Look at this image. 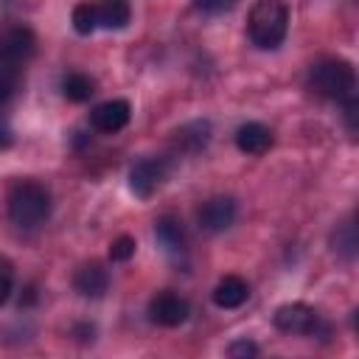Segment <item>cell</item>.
Instances as JSON below:
<instances>
[{
	"label": "cell",
	"mask_w": 359,
	"mask_h": 359,
	"mask_svg": "<svg viewBox=\"0 0 359 359\" xmlns=\"http://www.w3.org/2000/svg\"><path fill=\"white\" fill-rule=\"evenodd\" d=\"M129 115H132L129 101L112 98V101L98 104V107L90 112V123H93V129H98V132H104V135H115V132H121V129L129 123Z\"/></svg>",
	"instance_id": "10"
},
{
	"label": "cell",
	"mask_w": 359,
	"mask_h": 359,
	"mask_svg": "<svg viewBox=\"0 0 359 359\" xmlns=\"http://www.w3.org/2000/svg\"><path fill=\"white\" fill-rule=\"evenodd\" d=\"M8 297H11V278H8V272H0V306Z\"/></svg>",
	"instance_id": "23"
},
{
	"label": "cell",
	"mask_w": 359,
	"mask_h": 359,
	"mask_svg": "<svg viewBox=\"0 0 359 359\" xmlns=\"http://www.w3.org/2000/svg\"><path fill=\"white\" fill-rule=\"evenodd\" d=\"M306 84L314 95L342 104L356 95V70L345 59H320L309 67Z\"/></svg>",
	"instance_id": "1"
},
{
	"label": "cell",
	"mask_w": 359,
	"mask_h": 359,
	"mask_svg": "<svg viewBox=\"0 0 359 359\" xmlns=\"http://www.w3.org/2000/svg\"><path fill=\"white\" fill-rule=\"evenodd\" d=\"M95 8H98V28L118 31L129 25L132 8L126 0H104V3H95Z\"/></svg>",
	"instance_id": "14"
},
{
	"label": "cell",
	"mask_w": 359,
	"mask_h": 359,
	"mask_svg": "<svg viewBox=\"0 0 359 359\" xmlns=\"http://www.w3.org/2000/svg\"><path fill=\"white\" fill-rule=\"evenodd\" d=\"M188 314H191L188 300L180 297V294H174V292H160V294H154L151 303H149V320L157 323V325H163V328H177V325H182V323L188 320Z\"/></svg>",
	"instance_id": "7"
},
{
	"label": "cell",
	"mask_w": 359,
	"mask_h": 359,
	"mask_svg": "<svg viewBox=\"0 0 359 359\" xmlns=\"http://www.w3.org/2000/svg\"><path fill=\"white\" fill-rule=\"evenodd\" d=\"M95 93V81L87 76V73H67L62 79V95L73 104H84L90 101Z\"/></svg>",
	"instance_id": "16"
},
{
	"label": "cell",
	"mask_w": 359,
	"mask_h": 359,
	"mask_svg": "<svg viewBox=\"0 0 359 359\" xmlns=\"http://www.w3.org/2000/svg\"><path fill=\"white\" fill-rule=\"evenodd\" d=\"M70 20H73L76 34H81V36L93 34V31L98 28V8H95V3H79V6L73 8Z\"/></svg>",
	"instance_id": "17"
},
{
	"label": "cell",
	"mask_w": 359,
	"mask_h": 359,
	"mask_svg": "<svg viewBox=\"0 0 359 359\" xmlns=\"http://www.w3.org/2000/svg\"><path fill=\"white\" fill-rule=\"evenodd\" d=\"M334 250L342 252L345 258H353L356 255V230H353V222H345L334 233Z\"/></svg>",
	"instance_id": "19"
},
{
	"label": "cell",
	"mask_w": 359,
	"mask_h": 359,
	"mask_svg": "<svg viewBox=\"0 0 359 359\" xmlns=\"http://www.w3.org/2000/svg\"><path fill=\"white\" fill-rule=\"evenodd\" d=\"M36 50V36L25 25H8L0 31V65L25 67V62Z\"/></svg>",
	"instance_id": "5"
},
{
	"label": "cell",
	"mask_w": 359,
	"mask_h": 359,
	"mask_svg": "<svg viewBox=\"0 0 359 359\" xmlns=\"http://www.w3.org/2000/svg\"><path fill=\"white\" fill-rule=\"evenodd\" d=\"M177 146L182 149V151H199V149H205L208 146V140H210V123L208 121H191V123H185L182 129H177Z\"/></svg>",
	"instance_id": "15"
},
{
	"label": "cell",
	"mask_w": 359,
	"mask_h": 359,
	"mask_svg": "<svg viewBox=\"0 0 359 359\" xmlns=\"http://www.w3.org/2000/svg\"><path fill=\"white\" fill-rule=\"evenodd\" d=\"M135 238L132 236H118L112 244H109V258L112 261H129L135 255Z\"/></svg>",
	"instance_id": "20"
},
{
	"label": "cell",
	"mask_w": 359,
	"mask_h": 359,
	"mask_svg": "<svg viewBox=\"0 0 359 359\" xmlns=\"http://www.w3.org/2000/svg\"><path fill=\"white\" fill-rule=\"evenodd\" d=\"M236 3H238V0H194L196 11H202V14H224V11H230Z\"/></svg>",
	"instance_id": "21"
},
{
	"label": "cell",
	"mask_w": 359,
	"mask_h": 359,
	"mask_svg": "<svg viewBox=\"0 0 359 359\" xmlns=\"http://www.w3.org/2000/svg\"><path fill=\"white\" fill-rule=\"evenodd\" d=\"M154 238L174 258H180V255L188 252V230H185V224H182L180 216H171V213L160 216L154 222Z\"/></svg>",
	"instance_id": "9"
},
{
	"label": "cell",
	"mask_w": 359,
	"mask_h": 359,
	"mask_svg": "<svg viewBox=\"0 0 359 359\" xmlns=\"http://www.w3.org/2000/svg\"><path fill=\"white\" fill-rule=\"evenodd\" d=\"M20 81H22V67L0 65V109H3L14 95H17Z\"/></svg>",
	"instance_id": "18"
},
{
	"label": "cell",
	"mask_w": 359,
	"mask_h": 359,
	"mask_svg": "<svg viewBox=\"0 0 359 359\" xmlns=\"http://www.w3.org/2000/svg\"><path fill=\"white\" fill-rule=\"evenodd\" d=\"M196 222L205 233H222L236 222V202L230 196H213L199 208Z\"/></svg>",
	"instance_id": "8"
},
{
	"label": "cell",
	"mask_w": 359,
	"mask_h": 359,
	"mask_svg": "<svg viewBox=\"0 0 359 359\" xmlns=\"http://www.w3.org/2000/svg\"><path fill=\"white\" fill-rule=\"evenodd\" d=\"M50 191L34 180H22L8 194V219L20 230H36L50 216Z\"/></svg>",
	"instance_id": "2"
},
{
	"label": "cell",
	"mask_w": 359,
	"mask_h": 359,
	"mask_svg": "<svg viewBox=\"0 0 359 359\" xmlns=\"http://www.w3.org/2000/svg\"><path fill=\"white\" fill-rule=\"evenodd\" d=\"M289 31V8L280 0H258L247 17V36L255 48L272 50L286 39Z\"/></svg>",
	"instance_id": "3"
},
{
	"label": "cell",
	"mask_w": 359,
	"mask_h": 359,
	"mask_svg": "<svg viewBox=\"0 0 359 359\" xmlns=\"http://www.w3.org/2000/svg\"><path fill=\"white\" fill-rule=\"evenodd\" d=\"M250 297V286L238 275H224L213 289V303L219 309H238Z\"/></svg>",
	"instance_id": "13"
},
{
	"label": "cell",
	"mask_w": 359,
	"mask_h": 359,
	"mask_svg": "<svg viewBox=\"0 0 359 359\" xmlns=\"http://www.w3.org/2000/svg\"><path fill=\"white\" fill-rule=\"evenodd\" d=\"M236 146L244 154H264L272 146V129L258 121H247L236 129Z\"/></svg>",
	"instance_id": "12"
},
{
	"label": "cell",
	"mask_w": 359,
	"mask_h": 359,
	"mask_svg": "<svg viewBox=\"0 0 359 359\" xmlns=\"http://www.w3.org/2000/svg\"><path fill=\"white\" fill-rule=\"evenodd\" d=\"M6 146H11V129L6 123H0V149H6Z\"/></svg>",
	"instance_id": "24"
},
{
	"label": "cell",
	"mask_w": 359,
	"mask_h": 359,
	"mask_svg": "<svg viewBox=\"0 0 359 359\" xmlns=\"http://www.w3.org/2000/svg\"><path fill=\"white\" fill-rule=\"evenodd\" d=\"M275 328L283 334H303V337H317V334H328V328L323 325L320 314L306 306V303H286L280 309H275L272 317Z\"/></svg>",
	"instance_id": "4"
},
{
	"label": "cell",
	"mask_w": 359,
	"mask_h": 359,
	"mask_svg": "<svg viewBox=\"0 0 359 359\" xmlns=\"http://www.w3.org/2000/svg\"><path fill=\"white\" fill-rule=\"evenodd\" d=\"M73 289L81 297H104V292L109 289V269L101 261L81 264L73 275Z\"/></svg>",
	"instance_id": "11"
},
{
	"label": "cell",
	"mask_w": 359,
	"mask_h": 359,
	"mask_svg": "<svg viewBox=\"0 0 359 359\" xmlns=\"http://www.w3.org/2000/svg\"><path fill=\"white\" fill-rule=\"evenodd\" d=\"M227 356H258V345L250 339H236V342H230Z\"/></svg>",
	"instance_id": "22"
},
{
	"label": "cell",
	"mask_w": 359,
	"mask_h": 359,
	"mask_svg": "<svg viewBox=\"0 0 359 359\" xmlns=\"http://www.w3.org/2000/svg\"><path fill=\"white\" fill-rule=\"evenodd\" d=\"M165 174H168V160L165 157H143L129 171V188H132L135 196L149 199L163 185Z\"/></svg>",
	"instance_id": "6"
}]
</instances>
